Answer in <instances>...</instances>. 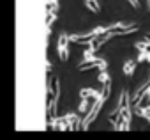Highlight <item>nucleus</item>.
Instances as JSON below:
<instances>
[{
  "instance_id": "obj_14",
  "label": "nucleus",
  "mask_w": 150,
  "mask_h": 140,
  "mask_svg": "<svg viewBox=\"0 0 150 140\" xmlns=\"http://www.w3.org/2000/svg\"><path fill=\"white\" fill-rule=\"evenodd\" d=\"M134 46H136L138 51H150V43L148 41H138V43H134Z\"/></svg>"
},
{
  "instance_id": "obj_13",
  "label": "nucleus",
  "mask_w": 150,
  "mask_h": 140,
  "mask_svg": "<svg viewBox=\"0 0 150 140\" xmlns=\"http://www.w3.org/2000/svg\"><path fill=\"white\" fill-rule=\"evenodd\" d=\"M120 117L127 122V124H131V119H132V112H131V106H125V108H122V112H120Z\"/></svg>"
},
{
  "instance_id": "obj_9",
  "label": "nucleus",
  "mask_w": 150,
  "mask_h": 140,
  "mask_svg": "<svg viewBox=\"0 0 150 140\" xmlns=\"http://www.w3.org/2000/svg\"><path fill=\"white\" fill-rule=\"evenodd\" d=\"M134 69H136V62H134V60H127V62L124 64V75H125V76H132Z\"/></svg>"
},
{
  "instance_id": "obj_6",
  "label": "nucleus",
  "mask_w": 150,
  "mask_h": 140,
  "mask_svg": "<svg viewBox=\"0 0 150 140\" xmlns=\"http://www.w3.org/2000/svg\"><path fill=\"white\" fill-rule=\"evenodd\" d=\"M48 94L50 98H60V80L58 76H51L48 82Z\"/></svg>"
},
{
  "instance_id": "obj_8",
  "label": "nucleus",
  "mask_w": 150,
  "mask_h": 140,
  "mask_svg": "<svg viewBox=\"0 0 150 140\" xmlns=\"http://www.w3.org/2000/svg\"><path fill=\"white\" fill-rule=\"evenodd\" d=\"M48 103H50L48 105V117L53 119V117H57V112H58V98H50Z\"/></svg>"
},
{
  "instance_id": "obj_18",
  "label": "nucleus",
  "mask_w": 150,
  "mask_h": 140,
  "mask_svg": "<svg viewBox=\"0 0 150 140\" xmlns=\"http://www.w3.org/2000/svg\"><path fill=\"white\" fill-rule=\"evenodd\" d=\"M94 53H96V50H94V46L88 43V46L83 50V59H92V57H94Z\"/></svg>"
},
{
  "instance_id": "obj_20",
  "label": "nucleus",
  "mask_w": 150,
  "mask_h": 140,
  "mask_svg": "<svg viewBox=\"0 0 150 140\" xmlns=\"http://www.w3.org/2000/svg\"><path fill=\"white\" fill-rule=\"evenodd\" d=\"M51 69H53V66H51V60H48V62H46V71H48V73H51Z\"/></svg>"
},
{
  "instance_id": "obj_3",
  "label": "nucleus",
  "mask_w": 150,
  "mask_h": 140,
  "mask_svg": "<svg viewBox=\"0 0 150 140\" xmlns=\"http://www.w3.org/2000/svg\"><path fill=\"white\" fill-rule=\"evenodd\" d=\"M69 44H71L69 36L65 32H62L58 36V41H57V53H58L60 60H67L69 59Z\"/></svg>"
},
{
  "instance_id": "obj_16",
  "label": "nucleus",
  "mask_w": 150,
  "mask_h": 140,
  "mask_svg": "<svg viewBox=\"0 0 150 140\" xmlns=\"http://www.w3.org/2000/svg\"><path fill=\"white\" fill-rule=\"evenodd\" d=\"M110 94H111V84H110V82H108V84H103V87H101V96H103L104 99H108Z\"/></svg>"
},
{
  "instance_id": "obj_23",
  "label": "nucleus",
  "mask_w": 150,
  "mask_h": 140,
  "mask_svg": "<svg viewBox=\"0 0 150 140\" xmlns=\"http://www.w3.org/2000/svg\"><path fill=\"white\" fill-rule=\"evenodd\" d=\"M148 121H150V119H148Z\"/></svg>"
},
{
  "instance_id": "obj_7",
  "label": "nucleus",
  "mask_w": 150,
  "mask_h": 140,
  "mask_svg": "<svg viewBox=\"0 0 150 140\" xmlns=\"http://www.w3.org/2000/svg\"><path fill=\"white\" fill-rule=\"evenodd\" d=\"M80 96L81 98H87V99H99L101 98V89H90V87H83L80 91Z\"/></svg>"
},
{
  "instance_id": "obj_2",
  "label": "nucleus",
  "mask_w": 150,
  "mask_h": 140,
  "mask_svg": "<svg viewBox=\"0 0 150 140\" xmlns=\"http://www.w3.org/2000/svg\"><path fill=\"white\" fill-rule=\"evenodd\" d=\"M138 25L136 23H115L111 27H108L110 34L111 36H125V34H132V32H138Z\"/></svg>"
},
{
  "instance_id": "obj_12",
  "label": "nucleus",
  "mask_w": 150,
  "mask_h": 140,
  "mask_svg": "<svg viewBox=\"0 0 150 140\" xmlns=\"http://www.w3.org/2000/svg\"><path fill=\"white\" fill-rule=\"evenodd\" d=\"M90 101L92 99H87V98H81V101H80V106H78V112L80 114H87L90 108H88V105H90Z\"/></svg>"
},
{
  "instance_id": "obj_1",
  "label": "nucleus",
  "mask_w": 150,
  "mask_h": 140,
  "mask_svg": "<svg viewBox=\"0 0 150 140\" xmlns=\"http://www.w3.org/2000/svg\"><path fill=\"white\" fill-rule=\"evenodd\" d=\"M104 101H106V99H104L103 96H101L99 99H96V101H94L92 108L85 114V119H83V129H87V128H88V126H90L96 119H97V115H99V112H101V108H103Z\"/></svg>"
},
{
  "instance_id": "obj_17",
  "label": "nucleus",
  "mask_w": 150,
  "mask_h": 140,
  "mask_svg": "<svg viewBox=\"0 0 150 140\" xmlns=\"http://www.w3.org/2000/svg\"><path fill=\"white\" fill-rule=\"evenodd\" d=\"M57 18H58L57 13H46V27L51 29V25H53V21H55Z\"/></svg>"
},
{
  "instance_id": "obj_22",
  "label": "nucleus",
  "mask_w": 150,
  "mask_h": 140,
  "mask_svg": "<svg viewBox=\"0 0 150 140\" xmlns=\"http://www.w3.org/2000/svg\"><path fill=\"white\" fill-rule=\"evenodd\" d=\"M148 11H150V0H148Z\"/></svg>"
},
{
  "instance_id": "obj_15",
  "label": "nucleus",
  "mask_w": 150,
  "mask_h": 140,
  "mask_svg": "<svg viewBox=\"0 0 150 140\" xmlns=\"http://www.w3.org/2000/svg\"><path fill=\"white\" fill-rule=\"evenodd\" d=\"M97 80H99V84H108V82H110V75H108V71H106V69H99Z\"/></svg>"
},
{
  "instance_id": "obj_11",
  "label": "nucleus",
  "mask_w": 150,
  "mask_h": 140,
  "mask_svg": "<svg viewBox=\"0 0 150 140\" xmlns=\"http://www.w3.org/2000/svg\"><path fill=\"white\" fill-rule=\"evenodd\" d=\"M46 13H58V0H46Z\"/></svg>"
},
{
  "instance_id": "obj_21",
  "label": "nucleus",
  "mask_w": 150,
  "mask_h": 140,
  "mask_svg": "<svg viewBox=\"0 0 150 140\" xmlns=\"http://www.w3.org/2000/svg\"><path fill=\"white\" fill-rule=\"evenodd\" d=\"M145 41H148V43H150V32H148V34H145Z\"/></svg>"
},
{
  "instance_id": "obj_10",
  "label": "nucleus",
  "mask_w": 150,
  "mask_h": 140,
  "mask_svg": "<svg viewBox=\"0 0 150 140\" xmlns=\"http://www.w3.org/2000/svg\"><path fill=\"white\" fill-rule=\"evenodd\" d=\"M85 7L90 9L92 13H99L101 11V4L97 2V0H85Z\"/></svg>"
},
{
  "instance_id": "obj_5",
  "label": "nucleus",
  "mask_w": 150,
  "mask_h": 140,
  "mask_svg": "<svg viewBox=\"0 0 150 140\" xmlns=\"http://www.w3.org/2000/svg\"><path fill=\"white\" fill-rule=\"evenodd\" d=\"M148 87H150V76H148V80H146L143 85H139V89L136 91V94H134V98H132V105H134V106L141 105V99L146 96V92H148Z\"/></svg>"
},
{
  "instance_id": "obj_4",
  "label": "nucleus",
  "mask_w": 150,
  "mask_h": 140,
  "mask_svg": "<svg viewBox=\"0 0 150 140\" xmlns=\"http://www.w3.org/2000/svg\"><path fill=\"white\" fill-rule=\"evenodd\" d=\"M92 67H97V69H106V67H108V62H106L104 59L92 57V59H83V60L78 64V69H80V71H87V69H92Z\"/></svg>"
},
{
  "instance_id": "obj_19",
  "label": "nucleus",
  "mask_w": 150,
  "mask_h": 140,
  "mask_svg": "<svg viewBox=\"0 0 150 140\" xmlns=\"http://www.w3.org/2000/svg\"><path fill=\"white\" fill-rule=\"evenodd\" d=\"M127 2H129L132 7H139V2H138V0H127Z\"/></svg>"
}]
</instances>
